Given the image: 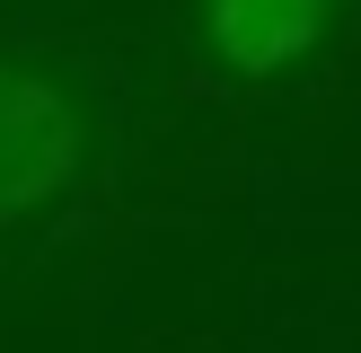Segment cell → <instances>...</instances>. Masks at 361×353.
Returning a JSON list of instances; mask_svg holds the SVG:
<instances>
[{
	"label": "cell",
	"mask_w": 361,
	"mask_h": 353,
	"mask_svg": "<svg viewBox=\"0 0 361 353\" xmlns=\"http://www.w3.org/2000/svg\"><path fill=\"white\" fill-rule=\"evenodd\" d=\"M326 18L335 0H203V44L238 80H274L326 44Z\"/></svg>",
	"instance_id": "7a4b0ae2"
},
{
	"label": "cell",
	"mask_w": 361,
	"mask_h": 353,
	"mask_svg": "<svg viewBox=\"0 0 361 353\" xmlns=\"http://www.w3.org/2000/svg\"><path fill=\"white\" fill-rule=\"evenodd\" d=\"M88 159V115L44 62H0V221L71 194Z\"/></svg>",
	"instance_id": "6da1fadb"
}]
</instances>
